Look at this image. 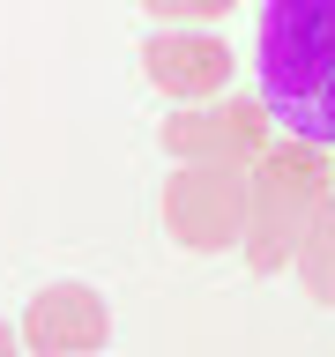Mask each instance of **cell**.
<instances>
[{"instance_id":"6da1fadb","label":"cell","mask_w":335,"mask_h":357,"mask_svg":"<svg viewBox=\"0 0 335 357\" xmlns=\"http://www.w3.org/2000/svg\"><path fill=\"white\" fill-rule=\"evenodd\" d=\"M261 105L290 142L335 149V0H261Z\"/></svg>"},{"instance_id":"52a82bcc","label":"cell","mask_w":335,"mask_h":357,"mask_svg":"<svg viewBox=\"0 0 335 357\" xmlns=\"http://www.w3.org/2000/svg\"><path fill=\"white\" fill-rule=\"evenodd\" d=\"M290 275L306 283L313 305H335V194L320 201V216L306 223V238H298V253H290Z\"/></svg>"},{"instance_id":"5b68a950","label":"cell","mask_w":335,"mask_h":357,"mask_svg":"<svg viewBox=\"0 0 335 357\" xmlns=\"http://www.w3.org/2000/svg\"><path fill=\"white\" fill-rule=\"evenodd\" d=\"M22 342L38 357H97L112 342V305L89 283H45L22 305Z\"/></svg>"},{"instance_id":"9c48e42d","label":"cell","mask_w":335,"mask_h":357,"mask_svg":"<svg viewBox=\"0 0 335 357\" xmlns=\"http://www.w3.org/2000/svg\"><path fill=\"white\" fill-rule=\"evenodd\" d=\"M0 357H22V335L8 328V320H0Z\"/></svg>"},{"instance_id":"277c9868","label":"cell","mask_w":335,"mask_h":357,"mask_svg":"<svg viewBox=\"0 0 335 357\" xmlns=\"http://www.w3.org/2000/svg\"><path fill=\"white\" fill-rule=\"evenodd\" d=\"M164 149L179 164H261L268 156V105L253 97H231V105H209V112H179L164 119Z\"/></svg>"},{"instance_id":"ba28073f","label":"cell","mask_w":335,"mask_h":357,"mask_svg":"<svg viewBox=\"0 0 335 357\" xmlns=\"http://www.w3.org/2000/svg\"><path fill=\"white\" fill-rule=\"evenodd\" d=\"M156 22H172V30H194V22H223L239 0H142Z\"/></svg>"},{"instance_id":"7a4b0ae2","label":"cell","mask_w":335,"mask_h":357,"mask_svg":"<svg viewBox=\"0 0 335 357\" xmlns=\"http://www.w3.org/2000/svg\"><path fill=\"white\" fill-rule=\"evenodd\" d=\"M320 201H328V172H320V149H313V142L268 149L261 164H253V201H246V238H239L246 268H253V275L290 268L306 223L320 216Z\"/></svg>"},{"instance_id":"8992f818","label":"cell","mask_w":335,"mask_h":357,"mask_svg":"<svg viewBox=\"0 0 335 357\" xmlns=\"http://www.w3.org/2000/svg\"><path fill=\"white\" fill-rule=\"evenodd\" d=\"M142 75H149L164 97L201 105V97H216V89L231 82V45L209 38V30H156V38L142 45Z\"/></svg>"},{"instance_id":"3957f363","label":"cell","mask_w":335,"mask_h":357,"mask_svg":"<svg viewBox=\"0 0 335 357\" xmlns=\"http://www.w3.org/2000/svg\"><path fill=\"white\" fill-rule=\"evenodd\" d=\"M246 201H253V172L246 164H179L156 194V216L186 253H223L246 238Z\"/></svg>"}]
</instances>
